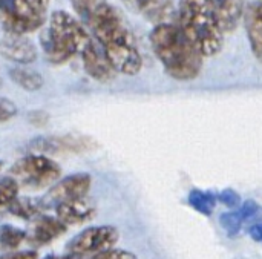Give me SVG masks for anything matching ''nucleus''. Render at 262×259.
I'll list each match as a JSON object with an SVG mask.
<instances>
[{
	"label": "nucleus",
	"instance_id": "nucleus-1",
	"mask_svg": "<svg viewBox=\"0 0 262 259\" xmlns=\"http://www.w3.org/2000/svg\"><path fill=\"white\" fill-rule=\"evenodd\" d=\"M69 2L115 71L124 75H137L143 68V57L123 14L109 0Z\"/></svg>",
	"mask_w": 262,
	"mask_h": 259
},
{
	"label": "nucleus",
	"instance_id": "nucleus-2",
	"mask_svg": "<svg viewBox=\"0 0 262 259\" xmlns=\"http://www.w3.org/2000/svg\"><path fill=\"white\" fill-rule=\"evenodd\" d=\"M154 54L164 72L178 81H192L203 71L204 57L196 51L177 23L155 25L149 34Z\"/></svg>",
	"mask_w": 262,
	"mask_h": 259
},
{
	"label": "nucleus",
	"instance_id": "nucleus-3",
	"mask_svg": "<svg viewBox=\"0 0 262 259\" xmlns=\"http://www.w3.org/2000/svg\"><path fill=\"white\" fill-rule=\"evenodd\" d=\"M177 15V25L204 58L223 51L226 32L209 0H180Z\"/></svg>",
	"mask_w": 262,
	"mask_h": 259
},
{
	"label": "nucleus",
	"instance_id": "nucleus-4",
	"mask_svg": "<svg viewBox=\"0 0 262 259\" xmlns=\"http://www.w3.org/2000/svg\"><path fill=\"white\" fill-rule=\"evenodd\" d=\"M92 38L78 18L66 11H52L46 29L40 34V45L49 63L63 64L81 55Z\"/></svg>",
	"mask_w": 262,
	"mask_h": 259
},
{
	"label": "nucleus",
	"instance_id": "nucleus-5",
	"mask_svg": "<svg viewBox=\"0 0 262 259\" xmlns=\"http://www.w3.org/2000/svg\"><path fill=\"white\" fill-rule=\"evenodd\" d=\"M61 175V167L45 155L31 154L20 158L9 169V177H12L18 187L23 186L29 190H40L54 184Z\"/></svg>",
	"mask_w": 262,
	"mask_h": 259
},
{
	"label": "nucleus",
	"instance_id": "nucleus-6",
	"mask_svg": "<svg viewBox=\"0 0 262 259\" xmlns=\"http://www.w3.org/2000/svg\"><path fill=\"white\" fill-rule=\"evenodd\" d=\"M0 15L3 28L17 34L34 32L48 21V11L26 0H0Z\"/></svg>",
	"mask_w": 262,
	"mask_h": 259
},
{
	"label": "nucleus",
	"instance_id": "nucleus-7",
	"mask_svg": "<svg viewBox=\"0 0 262 259\" xmlns=\"http://www.w3.org/2000/svg\"><path fill=\"white\" fill-rule=\"evenodd\" d=\"M118 241V230L112 226H94L88 227L83 232H80L77 236H74L66 249L71 255H91V253H100L104 250L112 249Z\"/></svg>",
	"mask_w": 262,
	"mask_h": 259
},
{
	"label": "nucleus",
	"instance_id": "nucleus-8",
	"mask_svg": "<svg viewBox=\"0 0 262 259\" xmlns=\"http://www.w3.org/2000/svg\"><path fill=\"white\" fill-rule=\"evenodd\" d=\"M91 183L92 180L88 174H74L64 177L61 181L52 186L41 200H38L41 210L57 209L60 204L86 197L91 189Z\"/></svg>",
	"mask_w": 262,
	"mask_h": 259
},
{
	"label": "nucleus",
	"instance_id": "nucleus-9",
	"mask_svg": "<svg viewBox=\"0 0 262 259\" xmlns=\"http://www.w3.org/2000/svg\"><path fill=\"white\" fill-rule=\"evenodd\" d=\"M97 147V143L89 137L63 135V137H37L28 144V150L35 155L60 154V152H84Z\"/></svg>",
	"mask_w": 262,
	"mask_h": 259
},
{
	"label": "nucleus",
	"instance_id": "nucleus-10",
	"mask_svg": "<svg viewBox=\"0 0 262 259\" xmlns=\"http://www.w3.org/2000/svg\"><path fill=\"white\" fill-rule=\"evenodd\" d=\"M0 54L18 64H28L37 58V49L25 34H17L5 28L0 32Z\"/></svg>",
	"mask_w": 262,
	"mask_h": 259
},
{
	"label": "nucleus",
	"instance_id": "nucleus-11",
	"mask_svg": "<svg viewBox=\"0 0 262 259\" xmlns=\"http://www.w3.org/2000/svg\"><path fill=\"white\" fill-rule=\"evenodd\" d=\"M81 61H83V68L86 74L100 83H107L114 80L118 74L115 68L111 64V61L107 60L103 48L97 43L95 38H92V41L83 51Z\"/></svg>",
	"mask_w": 262,
	"mask_h": 259
},
{
	"label": "nucleus",
	"instance_id": "nucleus-12",
	"mask_svg": "<svg viewBox=\"0 0 262 259\" xmlns=\"http://www.w3.org/2000/svg\"><path fill=\"white\" fill-rule=\"evenodd\" d=\"M123 3L154 25L169 23L177 12L173 0H123Z\"/></svg>",
	"mask_w": 262,
	"mask_h": 259
},
{
	"label": "nucleus",
	"instance_id": "nucleus-13",
	"mask_svg": "<svg viewBox=\"0 0 262 259\" xmlns=\"http://www.w3.org/2000/svg\"><path fill=\"white\" fill-rule=\"evenodd\" d=\"M68 230V226H64L57 217H37L31 223L28 232H26V240L29 241L31 246L40 247L52 243L58 236H61Z\"/></svg>",
	"mask_w": 262,
	"mask_h": 259
},
{
	"label": "nucleus",
	"instance_id": "nucleus-14",
	"mask_svg": "<svg viewBox=\"0 0 262 259\" xmlns=\"http://www.w3.org/2000/svg\"><path fill=\"white\" fill-rule=\"evenodd\" d=\"M55 212H57V218L64 226H78V224L91 221L97 213V207L92 201L83 197V198L60 204L55 209Z\"/></svg>",
	"mask_w": 262,
	"mask_h": 259
},
{
	"label": "nucleus",
	"instance_id": "nucleus-15",
	"mask_svg": "<svg viewBox=\"0 0 262 259\" xmlns=\"http://www.w3.org/2000/svg\"><path fill=\"white\" fill-rule=\"evenodd\" d=\"M244 28L250 43V49L256 60L262 63V3L253 2L246 6L244 11Z\"/></svg>",
	"mask_w": 262,
	"mask_h": 259
},
{
	"label": "nucleus",
	"instance_id": "nucleus-16",
	"mask_svg": "<svg viewBox=\"0 0 262 259\" xmlns=\"http://www.w3.org/2000/svg\"><path fill=\"white\" fill-rule=\"evenodd\" d=\"M213 6L221 26L226 34H232L236 31L239 23L243 21L246 2L244 0H209Z\"/></svg>",
	"mask_w": 262,
	"mask_h": 259
},
{
	"label": "nucleus",
	"instance_id": "nucleus-17",
	"mask_svg": "<svg viewBox=\"0 0 262 259\" xmlns=\"http://www.w3.org/2000/svg\"><path fill=\"white\" fill-rule=\"evenodd\" d=\"M9 78L25 91H38L43 86V77L28 68H12L8 71Z\"/></svg>",
	"mask_w": 262,
	"mask_h": 259
},
{
	"label": "nucleus",
	"instance_id": "nucleus-18",
	"mask_svg": "<svg viewBox=\"0 0 262 259\" xmlns=\"http://www.w3.org/2000/svg\"><path fill=\"white\" fill-rule=\"evenodd\" d=\"M25 240V230L11 224H0V252H14Z\"/></svg>",
	"mask_w": 262,
	"mask_h": 259
},
{
	"label": "nucleus",
	"instance_id": "nucleus-19",
	"mask_svg": "<svg viewBox=\"0 0 262 259\" xmlns=\"http://www.w3.org/2000/svg\"><path fill=\"white\" fill-rule=\"evenodd\" d=\"M8 210H9L11 215H15L17 218L34 220L41 212V207H40V201H35V200H31V198H18L17 197L8 206Z\"/></svg>",
	"mask_w": 262,
	"mask_h": 259
},
{
	"label": "nucleus",
	"instance_id": "nucleus-20",
	"mask_svg": "<svg viewBox=\"0 0 262 259\" xmlns=\"http://www.w3.org/2000/svg\"><path fill=\"white\" fill-rule=\"evenodd\" d=\"M189 204L200 213L209 217L212 215V212L215 210L216 206V198L215 195L209 193V192H203V190H192L189 193Z\"/></svg>",
	"mask_w": 262,
	"mask_h": 259
},
{
	"label": "nucleus",
	"instance_id": "nucleus-21",
	"mask_svg": "<svg viewBox=\"0 0 262 259\" xmlns=\"http://www.w3.org/2000/svg\"><path fill=\"white\" fill-rule=\"evenodd\" d=\"M18 195V184L12 177H0V207H8Z\"/></svg>",
	"mask_w": 262,
	"mask_h": 259
},
{
	"label": "nucleus",
	"instance_id": "nucleus-22",
	"mask_svg": "<svg viewBox=\"0 0 262 259\" xmlns=\"http://www.w3.org/2000/svg\"><path fill=\"white\" fill-rule=\"evenodd\" d=\"M220 223L223 226V229L229 233V236H236L241 230V226L244 223L239 210L238 212H229V213H223L220 218Z\"/></svg>",
	"mask_w": 262,
	"mask_h": 259
},
{
	"label": "nucleus",
	"instance_id": "nucleus-23",
	"mask_svg": "<svg viewBox=\"0 0 262 259\" xmlns=\"http://www.w3.org/2000/svg\"><path fill=\"white\" fill-rule=\"evenodd\" d=\"M239 213L244 221H256L262 217V209L261 206L255 201H246L244 206L241 207Z\"/></svg>",
	"mask_w": 262,
	"mask_h": 259
},
{
	"label": "nucleus",
	"instance_id": "nucleus-24",
	"mask_svg": "<svg viewBox=\"0 0 262 259\" xmlns=\"http://www.w3.org/2000/svg\"><path fill=\"white\" fill-rule=\"evenodd\" d=\"M17 115V106L11 100L0 97V123L8 121Z\"/></svg>",
	"mask_w": 262,
	"mask_h": 259
},
{
	"label": "nucleus",
	"instance_id": "nucleus-25",
	"mask_svg": "<svg viewBox=\"0 0 262 259\" xmlns=\"http://www.w3.org/2000/svg\"><path fill=\"white\" fill-rule=\"evenodd\" d=\"M91 259H138L134 253L126 252V250H118V249H109L104 252H100L94 255Z\"/></svg>",
	"mask_w": 262,
	"mask_h": 259
},
{
	"label": "nucleus",
	"instance_id": "nucleus-26",
	"mask_svg": "<svg viewBox=\"0 0 262 259\" xmlns=\"http://www.w3.org/2000/svg\"><path fill=\"white\" fill-rule=\"evenodd\" d=\"M218 200H220L224 206H227L229 209H236V207L239 206V201H241L239 195H238L235 190H232V189L223 190V192L218 195Z\"/></svg>",
	"mask_w": 262,
	"mask_h": 259
},
{
	"label": "nucleus",
	"instance_id": "nucleus-27",
	"mask_svg": "<svg viewBox=\"0 0 262 259\" xmlns=\"http://www.w3.org/2000/svg\"><path fill=\"white\" fill-rule=\"evenodd\" d=\"M0 259H38V253L35 250H25V252H8L2 255Z\"/></svg>",
	"mask_w": 262,
	"mask_h": 259
},
{
	"label": "nucleus",
	"instance_id": "nucleus-28",
	"mask_svg": "<svg viewBox=\"0 0 262 259\" xmlns=\"http://www.w3.org/2000/svg\"><path fill=\"white\" fill-rule=\"evenodd\" d=\"M29 121H31L32 124H35V126H43V124L48 121V115H46L45 112H41V111L32 112V114L29 115Z\"/></svg>",
	"mask_w": 262,
	"mask_h": 259
},
{
	"label": "nucleus",
	"instance_id": "nucleus-29",
	"mask_svg": "<svg viewBox=\"0 0 262 259\" xmlns=\"http://www.w3.org/2000/svg\"><path fill=\"white\" fill-rule=\"evenodd\" d=\"M250 235L255 241L262 243V223H256L250 227Z\"/></svg>",
	"mask_w": 262,
	"mask_h": 259
},
{
	"label": "nucleus",
	"instance_id": "nucleus-30",
	"mask_svg": "<svg viewBox=\"0 0 262 259\" xmlns=\"http://www.w3.org/2000/svg\"><path fill=\"white\" fill-rule=\"evenodd\" d=\"M26 2H29L31 5H34V6L40 8V9H46L48 11V6H49V3L52 0H26Z\"/></svg>",
	"mask_w": 262,
	"mask_h": 259
},
{
	"label": "nucleus",
	"instance_id": "nucleus-31",
	"mask_svg": "<svg viewBox=\"0 0 262 259\" xmlns=\"http://www.w3.org/2000/svg\"><path fill=\"white\" fill-rule=\"evenodd\" d=\"M45 259H83V256H78V255H66V256H48Z\"/></svg>",
	"mask_w": 262,
	"mask_h": 259
},
{
	"label": "nucleus",
	"instance_id": "nucleus-32",
	"mask_svg": "<svg viewBox=\"0 0 262 259\" xmlns=\"http://www.w3.org/2000/svg\"><path fill=\"white\" fill-rule=\"evenodd\" d=\"M0 169H2V161H0Z\"/></svg>",
	"mask_w": 262,
	"mask_h": 259
},
{
	"label": "nucleus",
	"instance_id": "nucleus-33",
	"mask_svg": "<svg viewBox=\"0 0 262 259\" xmlns=\"http://www.w3.org/2000/svg\"><path fill=\"white\" fill-rule=\"evenodd\" d=\"M259 2H261V3H262V0H259Z\"/></svg>",
	"mask_w": 262,
	"mask_h": 259
}]
</instances>
